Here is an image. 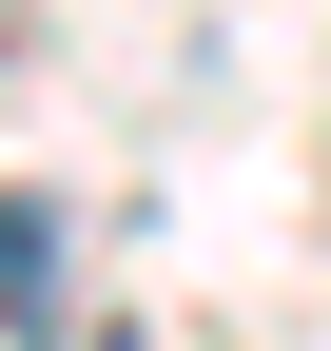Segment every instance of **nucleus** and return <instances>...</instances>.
Masks as SVG:
<instances>
[{"label":"nucleus","mask_w":331,"mask_h":351,"mask_svg":"<svg viewBox=\"0 0 331 351\" xmlns=\"http://www.w3.org/2000/svg\"><path fill=\"white\" fill-rule=\"evenodd\" d=\"M0 332H78V234H59V195H0Z\"/></svg>","instance_id":"obj_1"}]
</instances>
